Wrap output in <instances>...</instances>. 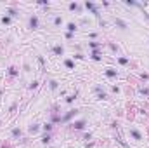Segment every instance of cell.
<instances>
[{
	"label": "cell",
	"instance_id": "cell-26",
	"mask_svg": "<svg viewBox=\"0 0 149 148\" xmlns=\"http://www.w3.org/2000/svg\"><path fill=\"white\" fill-rule=\"evenodd\" d=\"M130 63V59L127 58V56H118V65H121V66H127Z\"/></svg>",
	"mask_w": 149,
	"mask_h": 148
},
{
	"label": "cell",
	"instance_id": "cell-15",
	"mask_svg": "<svg viewBox=\"0 0 149 148\" xmlns=\"http://www.w3.org/2000/svg\"><path fill=\"white\" fill-rule=\"evenodd\" d=\"M76 99H78V91H74L73 94H68V96H66V99H64V103H68V105H73Z\"/></svg>",
	"mask_w": 149,
	"mask_h": 148
},
{
	"label": "cell",
	"instance_id": "cell-45",
	"mask_svg": "<svg viewBox=\"0 0 149 148\" xmlns=\"http://www.w3.org/2000/svg\"><path fill=\"white\" fill-rule=\"evenodd\" d=\"M148 40H149V37H148Z\"/></svg>",
	"mask_w": 149,
	"mask_h": 148
},
{
	"label": "cell",
	"instance_id": "cell-14",
	"mask_svg": "<svg viewBox=\"0 0 149 148\" xmlns=\"http://www.w3.org/2000/svg\"><path fill=\"white\" fill-rule=\"evenodd\" d=\"M113 21H114V25H116V26H118L120 30H127V28H128V25H127V21H123L121 18H114Z\"/></svg>",
	"mask_w": 149,
	"mask_h": 148
},
{
	"label": "cell",
	"instance_id": "cell-30",
	"mask_svg": "<svg viewBox=\"0 0 149 148\" xmlns=\"http://www.w3.org/2000/svg\"><path fill=\"white\" fill-rule=\"evenodd\" d=\"M37 59H38V63H40V66H42V70H45V59H43V56H40V54H38Z\"/></svg>",
	"mask_w": 149,
	"mask_h": 148
},
{
	"label": "cell",
	"instance_id": "cell-12",
	"mask_svg": "<svg viewBox=\"0 0 149 148\" xmlns=\"http://www.w3.org/2000/svg\"><path fill=\"white\" fill-rule=\"evenodd\" d=\"M90 59H94V61H102V51L101 49H97V51H90Z\"/></svg>",
	"mask_w": 149,
	"mask_h": 148
},
{
	"label": "cell",
	"instance_id": "cell-23",
	"mask_svg": "<svg viewBox=\"0 0 149 148\" xmlns=\"http://www.w3.org/2000/svg\"><path fill=\"white\" fill-rule=\"evenodd\" d=\"M108 44V47H109V51H111L113 54H118L120 52V45L118 44H114V42H106Z\"/></svg>",
	"mask_w": 149,
	"mask_h": 148
},
{
	"label": "cell",
	"instance_id": "cell-31",
	"mask_svg": "<svg viewBox=\"0 0 149 148\" xmlns=\"http://www.w3.org/2000/svg\"><path fill=\"white\" fill-rule=\"evenodd\" d=\"M139 92H141L142 96H149V87H146V85H144V87H141V89H139Z\"/></svg>",
	"mask_w": 149,
	"mask_h": 148
},
{
	"label": "cell",
	"instance_id": "cell-24",
	"mask_svg": "<svg viewBox=\"0 0 149 148\" xmlns=\"http://www.w3.org/2000/svg\"><path fill=\"white\" fill-rule=\"evenodd\" d=\"M49 89H50V91H57V89H59V82H57L56 78H50V80H49Z\"/></svg>",
	"mask_w": 149,
	"mask_h": 148
},
{
	"label": "cell",
	"instance_id": "cell-4",
	"mask_svg": "<svg viewBox=\"0 0 149 148\" xmlns=\"http://www.w3.org/2000/svg\"><path fill=\"white\" fill-rule=\"evenodd\" d=\"M28 28L30 30H38L40 28V19H38L37 14H33V16L28 18Z\"/></svg>",
	"mask_w": 149,
	"mask_h": 148
},
{
	"label": "cell",
	"instance_id": "cell-36",
	"mask_svg": "<svg viewBox=\"0 0 149 148\" xmlns=\"http://www.w3.org/2000/svg\"><path fill=\"white\" fill-rule=\"evenodd\" d=\"M64 38H66V40H73L74 35L73 33H70V32H66V33H64Z\"/></svg>",
	"mask_w": 149,
	"mask_h": 148
},
{
	"label": "cell",
	"instance_id": "cell-17",
	"mask_svg": "<svg viewBox=\"0 0 149 148\" xmlns=\"http://www.w3.org/2000/svg\"><path fill=\"white\" fill-rule=\"evenodd\" d=\"M28 131H30V134H37V132L42 131V124H31L28 127Z\"/></svg>",
	"mask_w": 149,
	"mask_h": 148
},
{
	"label": "cell",
	"instance_id": "cell-37",
	"mask_svg": "<svg viewBox=\"0 0 149 148\" xmlns=\"http://www.w3.org/2000/svg\"><path fill=\"white\" fill-rule=\"evenodd\" d=\"M99 26H101V28H106V26H108V23H106L102 18H101V19H99Z\"/></svg>",
	"mask_w": 149,
	"mask_h": 148
},
{
	"label": "cell",
	"instance_id": "cell-20",
	"mask_svg": "<svg viewBox=\"0 0 149 148\" xmlns=\"http://www.w3.org/2000/svg\"><path fill=\"white\" fill-rule=\"evenodd\" d=\"M10 136H12V140H19V138L23 136V131H21L19 127H14V129L10 131Z\"/></svg>",
	"mask_w": 149,
	"mask_h": 148
},
{
	"label": "cell",
	"instance_id": "cell-2",
	"mask_svg": "<svg viewBox=\"0 0 149 148\" xmlns=\"http://www.w3.org/2000/svg\"><path fill=\"white\" fill-rule=\"evenodd\" d=\"M83 7H85L87 11H90V12H92V14L97 18V21L101 19V12H99V7H97L94 2H88V0H87V2H83Z\"/></svg>",
	"mask_w": 149,
	"mask_h": 148
},
{
	"label": "cell",
	"instance_id": "cell-3",
	"mask_svg": "<svg viewBox=\"0 0 149 148\" xmlns=\"http://www.w3.org/2000/svg\"><path fill=\"white\" fill-rule=\"evenodd\" d=\"M94 91H95V94H97V99H99V101H106V99L109 98V96L106 94V91L102 89V85H99V84H97V85H94Z\"/></svg>",
	"mask_w": 149,
	"mask_h": 148
},
{
	"label": "cell",
	"instance_id": "cell-10",
	"mask_svg": "<svg viewBox=\"0 0 149 148\" xmlns=\"http://www.w3.org/2000/svg\"><path fill=\"white\" fill-rule=\"evenodd\" d=\"M7 75H9V78H16V77H19V68L14 66V65H10V66L7 68Z\"/></svg>",
	"mask_w": 149,
	"mask_h": 148
},
{
	"label": "cell",
	"instance_id": "cell-43",
	"mask_svg": "<svg viewBox=\"0 0 149 148\" xmlns=\"http://www.w3.org/2000/svg\"><path fill=\"white\" fill-rule=\"evenodd\" d=\"M2 94H3V89H2V87H0V96H2Z\"/></svg>",
	"mask_w": 149,
	"mask_h": 148
},
{
	"label": "cell",
	"instance_id": "cell-5",
	"mask_svg": "<svg viewBox=\"0 0 149 148\" xmlns=\"http://www.w3.org/2000/svg\"><path fill=\"white\" fill-rule=\"evenodd\" d=\"M61 113H59V108L57 106H54L52 110H50V122L52 124H61Z\"/></svg>",
	"mask_w": 149,
	"mask_h": 148
},
{
	"label": "cell",
	"instance_id": "cell-38",
	"mask_svg": "<svg viewBox=\"0 0 149 148\" xmlns=\"http://www.w3.org/2000/svg\"><path fill=\"white\" fill-rule=\"evenodd\" d=\"M111 91L114 94H120V87H118V85H111Z\"/></svg>",
	"mask_w": 149,
	"mask_h": 148
},
{
	"label": "cell",
	"instance_id": "cell-16",
	"mask_svg": "<svg viewBox=\"0 0 149 148\" xmlns=\"http://www.w3.org/2000/svg\"><path fill=\"white\" fill-rule=\"evenodd\" d=\"M76 30H78V25L73 23V21H70V23H66V32H70V33H76Z\"/></svg>",
	"mask_w": 149,
	"mask_h": 148
},
{
	"label": "cell",
	"instance_id": "cell-9",
	"mask_svg": "<svg viewBox=\"0 0 149 148\" xmlns=\"http://www.w3.org/2000/svg\"><path fill=\"white\" fill-rule=\"evenodd\" d=\"M52 54L54 56H64V47L61 44H54L52 45Z\"/></svg>",
	"mask_w": 149,
	"mask_h": 148
},
{
	"label": "cell",
	"instance_id": "cell-11",
	"mask_svg": "<svg viewBox=\"0 0 149 148\" xmlns=\"http://www.w3.org/2000/svg\"><path fill=\"white\" fill-rule=\"evenodd\" d=\"M104 75H106L108 78H116V77H118V70L113 68V66H108V68H104Z\"/></svg>",
	"mask_w": 149,
	"mask_h": 148
},
{
	"label": "cell",
	"instance_id": "cell-28",
	"mask_svg": "<svg viewBox=\"0 0 149 148\" xmlns=\"http://www.w3.org/2000/svg\"><path fill=\"white\" fill-rule=\"evenodd\" d=\"M54 26H63V23H64V19H63V16H54Z\"/></svg>",
	"mask_w": 149,
	"mask_h": 148
},
{
	"label": "cell",
	"instance_id": "cell-22",
	"mask_svg": "<svg viewBox=\"0 0 149 148\" xmlns=\"http://www.w3.org/2000/svg\"><path fill=\"white\" fill-rule=\"evenodd\" d=\"M50 141H52V132L43 134V136H42V140H40V143H42V145H49Z\"/></svg>",
	"mask_w": 149,
	"mask_h": 148
},
{
	"label": "cell",
	"instance_id": "cell-42",
	"mask_svg": "<svg viewBox=\"0 0 149 148\" xmlns=\"http://www.w3.org/2000/svg\"><path fill=\"white\" fill-rule=\"evenodd\" d=\"M102 7H111V2H108V0H102Z\"/></svg>",
	"mask_w": 149,
	"mask_h": 148
},
{
	"label": "cell",
	"instance_id": "cell-35",
	"mask_svg": "<svg viewBox=\"0 0 149 148\" xmlns=\"http://www.w3.org/2000/svg\"><path fill=\"white\" fill-rule=\"evenodd\" d=\"M16 108H17V101H14V103H12V105L9 106V111L12 113V111H16Z\"/></svg>",
	"mask_w": 149,
	"mask_h": 148
},
{
	"label": "cell",
	"instance_id": "cell-13",
	"mask_svg": "<svg viewBox=\"0 0 149 148\" xmlns=\"http://www.w3.org/2000/svg\"><path fill=\"white\" fill-rule=\"evenodd\" d=\"M5 14H7V16H10V18L14 19V18H17V16H19V11H17L16 7H5Z\"/></svg>",
	"mask_w": 149,
	"mask_h": 148
},
{
	"label": "cell",
	"instance_id": "cell-33",
	"mask_svg": "<svg viewBox=\"0 0 149 148\" xmlns=\"http://www.w3.org/2000/svg\"><path fill=\"white\" fill-rule=\"evenodd\" d=\"M38 5H43V7H50V2H49V0H38Z\"/></svg>",
	"mask_w": 149,
	"mask_h": 148
},
{
	"label": "cell",
	"instance_id": "cell-8",
	"mask_svg": "<svg viewBox=\"0 0 149 148\" xmlns=\"http://www.w3.org/2000/svg\"><path fill=\"white\" fill-rule=\"evenodd\" d=\"M68 9H70L71 12H76V14H81V12H83V5L78 4V2H71V4L68 5Z\"/></svg>",
	"mask_w": 149,
	"mask_h": 148
},
{
	"label": "cell",
	"instance_id": "cell-21",
	"mask_svg": "<svg viewBox=\"0 0 149 148\" xmlns=\"http://www.w3.org/2000/svg\"><path fill=\"white\" fill-rule=\"evenodd\" d=\"M52 129H54V124L52 122H45V124H42V131L47 134V132H52Z\"/></svg>",
	"mask_w": 149,
	"mask_h": 148
},
{
	"label": "cell",
	"instance_id": "cell-19",
	"mask_svg": "<svg viewBox=\"0 0 149 148\" xmlns=\"http://www.w3.org/2000/svg\"><path fill=\"white\" fill-rule=\"evenodd\" d=\"M88 47H90L92 51H97V49L102 47V42H99V40H90V42H88Z\"/></svg>",
	"mask_w": 149,
	"mask_h": 148
},
{
	"label": "cell",
	"instance_id": "cell-18",
	"mask_svg": "<svg viewBox=\"0 0 149 148\" xmlns=\"http://www.w3.org/2000/svg\"><path fill=\"white\" fill-rule=\"evenodd\" d=\"M123 4H125V5H127V7H139V9H141V11H142V9H144V7H142V5H141V4H139V2H135V0H123Z\"/></svg>",
	"mask_w": 149,
	"mask_h": 148
},
{
	"label": "cell",
	"instance_id": "cell-39",
	"mask_svg": "<svg viewBox=\"0 0 149 148\" xmlns=\"http://www.w3.org/2000/svg\"><path fill=\"white\" fill-rule=\"evenodd\" d=\"M88 37L92 38V40H97V32H90V33H88Z\"/></svg>",
	"mask_w": 149,
	"mask_h": 148
},
{
	"label": "cell",
	"instance_id": "cell-7",
	"mask_svg": "<svg viewBox=\"0 0 149 148\" xmlns=\"http://www.w3.org/2000/svg\"><path fill=\"white\" fill-rule=\"evenodd\" d=\"M85 124H87V118L74 120L73 124H71V129H74V131H83V129H85Z\"/></svg>",
	"mask_w": 149,
	"mask_h": 148
},
{
	"label": "cell",
	"instance_id": "cell-44",
	"mask_svg": "<svg viewBox=\"0 0 149 148\" xmlns=\"http://www.w3.org/2000/svg\"><path fill=\"white\" fill-rule=\"evenodd\" d=\"M52 148H57V147H52Z\"/></svg>",
	"mask_w": 149,
	"mask_h": 148
},
{
	"label": "cell",
	"instance_id": "cell-6",
	"mask_svg": "<svg viewBox=\"0 0 149 148\" xmlns=\"http://www.w3.org/2000/svg\"><path fill=\"white\" fill-rule=\"evenodd\" d=\"M128 136H130L132 140H135V141H142V140H144L142 132H141L139 129H135V127H130V129H128Z\"/></svg>",
	"mask_w": 149,
	"mask_h": 148
},
{
	"label": "cell",
	"instance_id": "cell-40",
	"mask_svg": "<svg viewBox=\"0 0 149 148\" xmlns=\"http://www.w3.org/2000/svg\"><path fill=\"white\" fill-rule=\"evenodd\" d=\"M88 23H90V21H88L87 18H81V19H80V25H83V26H85V25H88Z\"/></svg>",
	"mask_w": 149,
	"mask_h": 148
},
{
	"label": "cell",
	"instance_id": "cell-32",
	"mask_svg": "<svg viewBox=\"0 0 149 148\" xmlns=\"http://www.w3.org/2000/svg\"><path fill=\"white\" fill-rule=\"evenodd\" d=\"M74 59H80V61H81V59H85V56H83L81 52H74V54H73V61H74Z\"/></svg>",
	"mask_w": 149,
	"mask_h": 148
},
{
	"label": "cell",
	"instance_id": "cell-1",
	"mask_svg": "<svg viewBox=\"0 0 149 148\" xmlns=\"http://www.w3.org/2000/svg\"><path fill=\"white\" fill-rule=\"evenodd\" d=\"M80 111H81L80 108H71V110H68L64 115H63V117H61V124H68L71 118H74V117L80 113Z\"/></svg>",
	"mask_w": 149,
	"mask_h": 148
},
{
	"label": "cell",
	"instance_id": "cell-29",
	"mask_svg": "<svg viewBox=\"0 0 149 148\" xmlns=\"http://www.w3.org/2000/svg\"><path fill=\"white\" fill-rule=\"evenodd\" d=\"M38 85H40V82H38V80H33V82H30L28 89H30V91H35V89H38Z\"/></svg>",
	"mask_w": 149,
	"mask_h": 148
},
{
	"label": "cell",
	"instance_id": "cell-25",
	"mask_svg": "<svg viewBox=\"0 0 149 148\" xmlns=\"http://www.w3.org/2000/svg\"><path fill=\"white\" fill-rule=\"evenodd\" d=\"M63 63H64V66H66L68 70H74V61L71 59V58H66Z\"/></svg>",
	"mask_w": 149,
	"mask_h": 148
},
{
	"label": "cell",
	"instance_id": "cell-41",
	"mask_svg": "<svg viewBox=\"0 0 149 148\" xmlns=\"http://www.w3.org/2000/svg\"><path fill=\"white\" fill-rule=\"evenodd\" d=\"M83 140H85V141L92 140V134H90V132H85V134H83Z\"/></svg>",
	"mask_w": 149,
	"mask_h": 148
},
{
	"label": "cell",
	"instance_id": "cell-34",
	"mask_svg": "<svg viewBox=\"0 0 149 148\" xmlns=\"http://www.w3.org/2000/svg\"><path fill=\"white\" fill-rule=\"evenodd\" d=\"M139 77H141L142 80H149V73H146V72H141V73H139Z\"/></svg>",
	"mask_w": 149,
	"mask_h": 148
},
{
	"label": "cell",
	"instance_id": "cell-27",
	"mask_svg": "<svg viewBox=\"0 0 149 148\" xmlns=\"http://www.w3.org/2000/svg\"><path fill=\"white\" fill-rule=\"evenodd\" d=\"M0 21H2V25H5V26H9V25L12 23V18L5 14V16H2V18H0Z\"/></svg>",
	"mask_w": 149,
	"mask_h": 148
}]
</instances>
